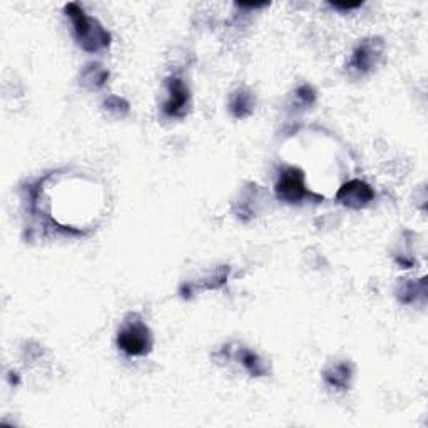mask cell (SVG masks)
Masks as SVG:
<instances>
[{"instance_id":"cell-1","label":"cell","mask_w":428,"mask_h":428,"mask_svg":"<svg viewBox=\"0 0 428 428\" xmlns=\"http://www.w3.org/2000/svg\"><path fill=\"white\" fill-rule=\"evenodd\" d=\"M66 12L71 17L72 26H74L75 38L79 41V44L84 51L94 52L109 46V33L98 22L85 16L83 9L77 6V4H69L66 7Z\"/></svg>"},{"instance_id":"cell-2","label":"cell","mask_w":428,"mask_h":428,"mask_svg":"<svg viewBox=\"0 0 428 428\" xmlns=\"http://www.w3.org/2000/svg\"><path fill=\"white\" fill-rule=\"evenodd\" d=\"M118 345L124 353L131 357H142L152 348L151 330L139 316H132V320L126 321L119 331Z\"/></svg>"},{"instance_id":"cell-3","label":"cell","mask_w":428,"mask_h":428,"mask_svg":"<svg viewBox=\"0 0 428 428\" xmlns=\"http://www.w3.org/2000/svg\"><path fill=\"white\" fill-rule=\"evenodd\" d=\"M276 194L285 203H300L306 196L305 176H303V172L295 169V167L283 172L276 184Z\"/></svg>"},{"instance_id":"cell-4","label":"cell","mask_w":428,"mask_h":428,"mask_svg":"<svg viewBox=\"0 0 428 428\" xmlns=\"http://www.w3.org/2000/svg\"><path fill=\"white\" fill-rule=\"evenodd\" d=\"M375 198V192L367 182L353 179L346 182L345 186L340 187V191L336 192V199L346 208L360 209L363 206H367L370 201Z\"/></svg>"},{"instance_id":"cell-5","label":"cell","mask_w":428,"mask_h":428,"mask_svg":"<svg viewBox=\"0 0 428 428\" xmlns=\"http://www.w3.org/2000/svg\"><path fill=\"white\" fill-rule=\"evenodd\" d=\"M167 90H169V95L165 104V114L169 118H181L186 114L187 105H189V89L179 77H172L167 80Z\"/></svg>"},{"instance_id":"cell-6","label":"cell","mask_w":428,"mask_h":428,"mask_svg":"<svg viewBox=\"0 0 428 428\" xmlns=\"http://www.w3.org/2000/svg\"><path fill=\"white\" fill-rule=\"evenodd\" d=\"M383 44L378 38H372V41H365L362 46L355 51L352 67L358 72H368L373 69V66L377 64L380 56H382Z\"/></svg>"},{"instance_id":"cell-7","label":"cell","mask_w":428,"mask_h":428,"mask_svg":"<svg viewBox=\"0 0 428 428\" xmlns=\"http://www.w3.org/2000/svg\"><path fill=\"white\" fill-rule=\"evenodd\" d=\"M350 378H352V367L348 363H338L325 372V382L335 388H346L350 385Z\"/></svg>"},{"instance_id":"cell-8","label":"cell","mask_w":428,"mask_h":428,"mask_svg":"<svg viewBox=\"0 0 428 428\" xmlns=\"http://www.w3.org/2000/svg\"><path fill=\"white\" fill-rule=\"evenodd\" d=\"M253 95L244 93V90H239L238 94H234L233 100H231V113H233L236 118H246L253 113Z\"/></svg>"},{"instance_id":"cell-9","label":"cell","mask_w":428,"mask_h":428,"mask_svg":"<svg viewBox=\"0 0 428 428\" xmlns=\"http://www.w3.org/2000/svg\"><path fill=\"white\" fill-rule=\"evenodd\" d=\"M239 360H241L244 368H246L251 375L261 377V375L266 373V367H264L261 358H259L256 353L249 352V350H241V352H239Z\"/></svg>"},{"instance_id":"cell-10","label":"cell","mask_w":428,"mask_h":428,"mask_svg":"<svg viewBox=\"0 0 428 428\" xmlns=\"http://www.w3.org/2000/svg\"><path fill=\"white\" fill-rule=\"evenodd\" d=\"M105 79H108V72L100 69L99 66H89L83 74V84L90 89H98L100 85H104Z\"/></svg>"},{"instance_id":"cell-11","label":"cell","mask_w":428,"mask_h":428,"mask_svg":"<svg viewBox=\"0 0 428 428\" xmlns=\"http://www.w3.org/2000/svg\"><path fill=\"white\" fill-rule=\"evenodd\" d=\"M298 95H300V98L305 100V103H313L315 100V93H313V89L311 88H308V85H305V88H301L300 90H298Z\"/></svg>"},{"instance_id":"cell-12","label":"cell","mask_w":428,"mask_h":428,"mask_svg":"<svg viewBox=\"0 0 428 428\" xmlns=\"http://www.w3.org/2000/svg\"><path fill=\"white\" fill-rule=\"evenodd\" d=\"M362 6V4L360 2H357V4H333V7H336V9H357V7H360Z\"/></svg>"}]
</instances>
